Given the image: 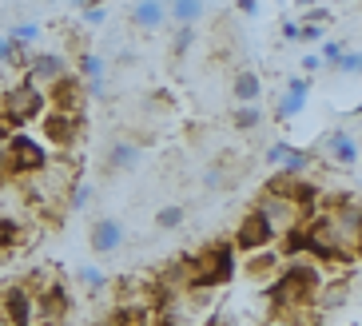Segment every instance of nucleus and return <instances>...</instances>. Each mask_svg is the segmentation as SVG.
Segmentation results:
<instances>
[{"label": "nucleus", "mask_w": 362, "mask_h": 326, "mask_svg": "<svg viewBox=\"0 0 362 326\" xmlns=\"http://www.w3.org/2000/svg\"><path fill=\"white\" fill-rule=\"evenodd\" d=\"M298 4H303V8H315V0H298Z\"/></svg>", "instance_id": "nucleus-47"}, {"label": "nucleus", "mask_w": 362, "mask_h": 326, "mask_svg": "<svg viewBox=\"0 0 362 326\" xmlns=\"http://www.w3.org/2000/svg\"><path fill=\"white\" fill-rule=\"evenodd\" d=\"M80 16H84V24H104L107 21L104 8H88V12H80Z\"/></svg>", "instance_id": "nucleus-39"}, {"label": "nucleus", "mask_w": 362, "mask_h": 326, "mask_svg": "<svg viewBox=\"0 0 362 326\" xmlns=\"http://www.w3.org/2000/svg\"><path fill=\"white\" fill-rule=\"evenodd\" d=\"M139 168V144L136 139H112L104 151V175H128Z\"/></svg>", "instance_id": "nucleus-11"}, {"label": "nucleus", "mask_w": 362, "mask_h": 326, "mask_svg": "<svg viewBox=\"0 0 362 326\" xmlns=\"http://www.w3.org/2000/svg\"><path fill=\"white\" fill-rule=\"evenodd\" d=\"M235 271H239V263H235L231 239H215L203 251L187 255V283H192V291H219V286H227L235 279Z\"/></svg>", "instance_id": "nucleus-1"}, {"label": "nucleus", "mask_w": 362, "mask_h": 326, "mask_svg": "<svg viewBox=\"0 0 362 326\" xmlns=\"http://www.w3.org/2000/svg\"><path fill=\"white\" fill-rule=\"evenodd\" d=\"M358 259H362V231H358Z\"/></svg>", "instance_id": "nucleus-49"}, {"label": "nucleus", "mask_w": 362, "mask_h": 326, "mask_svg": "<svg viewBox=\"0 0 362 326\" xmlns=\"http://www.w3.org/2000/svg\"><path fill=\"white\" fill-rule=\"evenodd\" d=\"M88 247H92L96 255H116L119 247H124V223L112 219V215L96 219L92 227H88Z\"/></svg>", "instance_id": "nucleus-9"}, {"label": "nucleus", "mask_w": 362, "mask_h": 326, "mask_svg": "<svg viewBox=\"0 0 362 326\" xmlns=\"http://www.w3.org/2000/svg\"><path fill=\"white\" fill-rule=\"evenodd\" d=\"M40 132L52 148L68 151V148L80 144V136H84V112H52V107H48L40 116Z\"/></svg>", "instance_id": "nucleus-5"}, {"label": "nucleus", "mask_w": 362, "mask_h": 326, "mask_svg": "<svg viewBox=\"0 0 362 326\" xmlns=\"http://www.w3.org/2000/svg\"><path fill=\"white\" fill-rule=\"evenodd\" d=\"M0 315L8 326H36V295L21 279L0 286Z\"/></svg>", "instance_id": "nucleus-6"}, {"label": "nucleus", "mask_w": 362, "mask_h": 326, "mask_svg": "<svg viewBox=\"0 0 362 326\" xmlns=\"http://www.w3.org/2000/svg\"><path fill=\"white\" fill-rule=\"evenodd\" d=\"M223 179H227L223 168H207V171H203V187H211V191H215V187H223Z\"/></svg>", "instance_id": "nucleus-34"}, {"label": "nucleus", "mask_w": 362, "mask_h": 326, "mask_svg": "<svg viewBox=\"0 0 362 326\" xmlns=\"http://www.w3.org/2000/svg\"><path fill=\"white\" fill-rule=\"evenodd\" d=\"M72 315V291L64 286V279H48L36 291V326L40 322H68Z\"/></svg>", "instance_id": "nucleus-7"}, {"label": "nucleus", "mask_w": 362, "mask_h": 326, "mask_svg": "<svg viewBox=\"0 0 362 326\" xmlns=\"http://www.w3.org/2000/svg\"><path fill=\"white\" fill-rule=\"evenodd\" d=\"M195 40H199L195 24H180V28L171 32V60H183V56L195 48Z\"/></svg>", "instance_id": "nucleus-25"}, {"label": "nucleus", "mask_w": 362, "mask_h": 326, "mask_svg": "<svg viewBox=\"0 0 362 326\" xmlns=\"http://www.w3.org/2000/svg\"><path fill=\"white\" fill-rule=\"evenodd\" d=\"M88 203H92V183H84V179H76L72 191H68V207L72 211H84Z\"/></svg>", "instance_id": "nucleus-29"}, {"label": "nucleus", "mask_w": 362, "mask_h": 326, "mask_svg": "<svg viewBox=\"0 0 362 326\" xmlns=\"http://www.w3.org/2000/svg\"><path fill=\"white\" fill-rule=\"evenodd\" d=\"M327 151H330V159H334L339 168H354V163H358V144H354V136L342 132V127L327 136Z\"/></svg>", "instance_id": "nucleus-17"}, {"label": "nucleus", "mask_w": 362, "mask_h": 326, "mask_svg": "<svg viewBox=\"0 0 362 326\" xmlns=\"http://www.w3.org/2000/svg\"><path fill=\"white\" fill-rule=\"evenodd\" d=\"M307 95H310V76H303V80H291V84H287V95H283V104H279V120L298 116V112L307 107Z\"/></svg>", "instance_id": "nucleus-18"}, {"label": "nucleus", "mask_w": 362, "mask_h": 326, "mask_svg": "<svg viewBox=\"0 0 362 326\" xmlns=\"http://www.w3.org/2000/svg\"><path fill=\"white\" fill-rule=\"evenodd\" d=\"M334 72H346V76H362V52H342Z\"/></svg>", "instance_id": "nucleus-30"}, {"label": "nucleus", "mask_w": 362, "mask_h": 326, "mask_svg": "<svg viewBox=\"0 0 362 326\" xmlns=\"http://www.w3.org/2000/svg\"><path fill=\"white\" fill-rule=\"evenodd\" d=\"M354 112H358V116H362V104H358V107H354Z\"/></svg>", "instance_id": "nucleus-51"}, {"label": "nucleus", "mask_w": 362, "mask_h": 326, "mask_svg": "<svg viewBox=\"0 0 362 326\" xmlns=\"http://www.w3.org/2000/svg\"><path fill=\"white\" fill-rule=\"evenodd\" d=\"M235 8L243 12V16H255V12H259V0H235Z\"/></svg>", "instance_id": "nucleus-40"}, {"label": "nucleus", "mask_w": 362, "mask_h": 326, "mask_svg": "<svg viewBox=\"0 0 362 326\" xmlns=\"http://www.w3.org/2000/svg\"><path fill=\"white\" fill-rule=\"evenodd\" d=\"M330 12L327 8H307V16H303V24H327Z\"/></svg>", "instance_id": "nucleus-37"}, {"label": "nucleus", "mask_w": 362, "mask_h": 326, "mask_svg": "<svg viewBox=\"0 0 362 326\" xmlns=\"http://www.w3.org/2000/svg\"><path fill=\"white\" fill-rule=\"evenodd\" d=\"M279 239V231L271 227V219H267L259 207H251L243 215V219L235 223V235H231V247L239 255H251V251H263V247H271V243Z\"/></svg>", "instance_id": "nucleus-4"}, {"label": "nucleus", "mask_w": 362, "mask_h": 326, "mask_svg": "<svg viewBox=\"0 0 362 326\" xmlns=\"http://www.w3.org/2000/svg\"><path fill=\"white\" fill-rule=\"evenodd\" d=\"M128 21L136 24L139 32H156V28L168 24V4H163V0H136L132 12H128Z\"/></svg>", "instance_id": "nucleus-13"}, {"label": "nucleus", "mask_w": 362, "mask_h": 326, "mask_svg": "<svg viewBox=\"0 0 362 326\" xmlns=\"http://www.w3.org/2000/svg\"><path fill=\"white\" fill-rule=\"evenodd\" d=\"M68 72H72V68H68V60L60 52H36L33 64H28V72H24V80H33L36 88H48Z\"/></svg>", "instance_id": "nucleus-10"}, {"label": "nucleus", "mask_w": 362, "mask_h": 326, "mask_svg": "<svg viewBox=\"0 0 362 326\" xmlns=\"http://www.w3.org/2000/svg\"><path fill=\"white\" fill-rule=\"evenodd\" d=\"M12 60V40L8 36H0V64H8Z\"/></svg>", "instance_id": "nucleus-41"}, {"label": "nucleus", "mask_w": 362, "mask_h": 326, "mask_svg": "<svg viewBox=\"0 0 362 326\" xmlns=\"http://www.w3.org/2000/svg\"><path fill=\"white\" fill-rule=\"evenodd\" d=\"M342 52H346V48H342L339 40H327V44H322V64H330V68H334Z\"/></svg>", "instance_id": "nucleus-33"}, {"label": "nucleus", "mask_w": 362, "mask_h": 326, "mask_svg": "<svg viewBox=\"0 0 362 326\" xmlns=\"http://www.w3.org/2000/svg\"><path fill=\"white\" fill-rule=\"evenodd\" d=\"M76 76L92 84V80H104V56L100 52H80L76 56Z\"/></svg>", "instance_id": "nucleus-24"}, {"label": "nucleus", "mask_w": 362, "mask_h": 326, "mask_svg": "<svg viewBox=\"0 0 362 326\" xmlns=\"http://www.w3.org/2000/svg\"><path fill=\"white\" fill-rule=\"evenodd\" d=\"M259 95H263V76L255 68H235L231 76V100L235 104H259Z\"/></svg>", "instance_id": "nucleus-14"}, {"label": "nucleus", "mask_w": 362, "mask_h": 326, "mask_svg": "<svg viewBox=\"0 0 362 326\" xmlns=\"http://www.w3.org/2000/svg\"><path fill=\"white\" fill-rule=\"evenodd\" d=\"M255 207L263 211L267 219H271V227H275L279 235L291 231V227H298V223H307V219H303V211H298L291 199H271V195H259Z\"/></svg>", "instance_id": "nucleus-12"}, {"label": "nucleus", "mask_w": 362, "mask_h": 326, "mask_svg": "<svg viewBox=\"0 0 362 326\" xmlns=\"http://www.w3.org/2000/svg\"><path fill=\"white\" fill-rule=\"evenodd\" d=\"M287 139H275V144H271V148H267V163H271V168H279V163H283V156H287Z\"/></svg>", "instance_id": "nucleus-32"}, {"label": "nucleus", "mask_w": 362, "mask_h": 326, "mask_svg": "<svg viewBox=\"0 0 362 326\" xmlns=\"http://www.w3.org/2000/svg\"><path fill=\"white\" fill-rule=\"evenodd\" d=\"M72 8L76 12H88V8H96V4H92V0H72Z\"/></svg>", "instance_id": "nucleus-45"}, {"label": "nucleus", "mask_w": 362, "mask_h": 326, "mask_svg": "<svg viewBox=\"0 0 362 326\" xmlns=\"http://www.w3.org/2000/svg\"><path fill=\"white\" fill-rule=\"evenodd\" d=\"M231 127L235 132H255V127H263V107L259 104H235Z\"/></svg>", "instance_id": "nucleus-22"}, {"label": "nucleus", "mask_w": 362, "mask_h": 326, "mask_svg": "<svg viewBox=\"0 0 362 326\" xmlns=\"http://www.w3.org/2000/svg\"><path fill=\"white\" fill-rule=\"evenodd\" d=\"M151 310L144 303H116L112 310H107L104 326H151Z\"/></svg>", "instance_id": "nucleus-16"}, {"label": "nucleus", "mask_w": 362, "mask_h": 326, "mask_svg": "<svg viewBox=\"0 0 362 326\" xmlns=\"http://www.w3.org/2000/svg\"><path fill=\"white\" fill-rule=\"evenodd\" d=\"M4 183H12V168H8V151L0 148V187Z\"/></svg>", "instance_id": "nucleus-38"}, {"label": "nucleus", "mask_w": 362, "mask_h": 326, "mask_svg": "<svg viewBox=\"0 0 362 326\" xmlns=\"http://www.w3.org/2000/svg\"><path fill=\"white\" fill-rule=\"evenodd\" d=\"M151 326H187V322H183L175 310H168V315H156V318H151Z\"/></svg>", "instance_id": "nucleus-36"}, {"label": "nucleus", "mask_w": 362, "mask_h": 326, "mask_svg": "<svg viewBox=\"0 0 362 326\" xmlns=\"http://www.w3.org/2000/svg\"><path fill=\"white\" fill-rule=\"evenodd\" d=\"M36 36H40V28H36V24H21V28H12L8 40H16V44H33Z\"/></svg>", "instance_id": "nucleus-31"}, {"label": "nucleus", "mask_w": 362, "mask_h": 326, "mask_svg": "<svg viewBox=\"0 0 362 326\" xmlns=\"http://www.w3.org/2000/svg\"><path fill=\"white\" fill-rule=\"evenodd\" d=\"M283 263L287 259H298V255H310V227L307 223H298V227H291V231H283Z\"/></svg>", "instance_id": "nucleus-20"}, {"label": "nucleus", "mask_w": 362, "mask_h": 326, "mask_svg": "<svg viewBox=\"0 0 362 326\" xmlns=\"http://www.w3.org/2000/svg\"><path fill=\"white\" fill-rule=\"evenodd\" d=\"M279 267H283V255H279L275 247H263V251H251V255H247L243 274H247V279H255V283H263V279L279 274Z\"/></svg>", "instance_id": "nucleus-15"}, {"label": "nucleus", "mask_w": 362, "mask_h": 326, "mask_svg": "<svg viewBox=\"0 0 362 326\" xmlns=\"http://www.w3.org/2000/svg\"><path fill=\"white\" fill-rule=\"evenodd\" d=\"M303 175H291V171H271V175H267V183H263V191H259V195H271V199H291V191H295V183Z\"/></svg>", "instance_id": "nucleus-21"}, {"label": "nucleus", "mask_w": 362, "mask_h": 326, "mask_svg": "<svg viewBox=\"0 0 362 326\" xmlns=\"http://www.w3.org/2000/svg\"><path fill=\"white\" fill-rule=\"evenodd\" d=\"M295 40H322V24H298Z\"/></svg>", "instance_id": "nucleus-35"}, {"label": "nucleus", "mask_w": 362, "mask_h": 326, "mask_svg": "<svg viewBox=\"0 0 362 326\" xmlns=\"http://www.w3.org/2000/svg\"><path fill=\"white\" fill-rule=\"evenodd\" d=\"M263 326H291V322H287V318H271V315H267V322H263Z\"/></svg>", "instance_id": "nucleus-46"}, {"label": "nucleus", "mask_w": 362, "mask_h": 326, "mask_svg": "<svg viewBox=\"0 0 362 326\" xmlns=\"http://www.w3.org/2000/svg\"><path fill=\"white\" fill-rule=\"evenodd\" d=\"M322 68V56H307V60H303V72H319Z\"/></svg>", "instance_id": "nucleus-43"}, {"label": "nucleus", "mask_w": 362, "mask_h": 326, "mask_svg": "<svg viewBox=\"0 0 362 326\" xmlns=\"http://www.w3.org/2000/svg\"><path fill=\"white\" fill-rule=\"evenodd\" d=\"M4 151H8V168H12V183H21V179H33L40 175L48 163H52V151H48V144L44 139H36L28 127H21V132H12L8 144H4Z\"/></svg>", "instance_id": "nucleus-2"}, {"label": "nucleus", "mask_w": 362, "mask_h": 326, "mask_svg": "<svg viewBox=\"0 0 362 326\" xmlns=\"http://www.w3.org/2000/svg\"><path fill=\"white\" fill-rule=\"evenodd\" d=\"M346 303H351V286L346 283H322L319 298H315V306H319L322 315H334V310H342Z\"/></svg>", "instance_id": "nucleus-19"}, {"label": "nucleus", "mask_w": 362, "mask_h": 326, "mask_svg": "<svg viewBox=\"0 0 362 326\" xmlns=\"http://www.w3.org/2000/svg\"><path fill=\"white\" fill-rule=\"evenodd\" d=\"M76 279L88 286V295H104L107 286H112V283H107V274L96 271V267H80V271H76Z\"/></svg>", "instance_id": "nucleus-28"}, {"label": "nucleus", "mask_w": 362, "mask_h": 326, "mask_svg": "<svg viewBox=\"0 0 362 326\" xmlns=\"http://www.w3.org/2000/svg\"><path fill=\"white\" fill-rule=\"evenodd\" d=\"M0 326H8V322H4V315H0Z\"/></svg>", "instance_id": "nucleus-50"}, {"label": "nucleus", "mask_w": 362, "mask_h": 326, "mask_svg": "<svg viewBox=\"0 0 362 326\" xmlns=\"http://www.w3.org/2000/svg\"><path fill=\"white\" fill-rule=\"evenodd\" d=\"M48 112V100H44V88H36L33 80H16L12 88H4L0 95V116L8 120L16 132L28 127L33 120H40Z\"/></svg>", "instance_id": "nucleus-3"}, {"label": "nucleus", "mask_w": 362, "mask_h": 326, "mask_svg": "<svg viewBox=\"0 0 362 326\" xmlns=\"http://www.w3.org/2000/svg\"><path fill=\"white\" fill-rule=\"evenodd\" d=\"M12 132H16V127H12L8 120L0 116V148H4V144H8V136H12Z\"/></svg>", "instance_id": "nucleus-42"}, {"label": "nucleus", "mask_w": 362, "mask_h": 326, "mask_svg": "<svg viewBox=\"0 0 362 326\" xmlns=\"http://www.w3.org/2000/svg\"><path fill=\"white\" fill-rule=\"evenodd\" d=\"M183 219H187V211H183L180 203H168V207L156 211V227H160V231H175V227H183Z\"/></svg>", "instance_id": "nucleus-27"}, {"label": "nucleus", "mask_w": 362, "mask_h": 326, "mask_svg": "<svg viewBox=\"0 0 362 326\" xmlns=\"http://www.w3.org/2000/svg\"><path fill=\"white\" fill-rule=\"evenodd\" d=\"M203 8H207V4H203V0H171L168 4V16L175 24H195L203 16Z\"/></svg>", "instance_id": "nucleus-23"}, {"label": "nucleus", "mask_w": 362, "mask_h": 326, "mask_svg": "<svg viewBox=\"0 0 362 326\" xmlns=\"http://www.w3.org/2000/svg\"><path fill=\"white\" fill-rule=\"evenodd\" d=\"M298 36V24L295 21H283V40H295Z\"/></svg>", "instance_id": "nucleus-44"}, {"label": "nucleus", "mask_w": 362, "mask_h": 326, "mask_svg": "<svg viewBox=\"0 0 362 326\" xmlns=\"http://www.w3.org/2000/svg\"><path fill=\"white\" fill-rule=\"evenodd\" d=\"M44 100H48L52 112H84L88 88H84V80H80L76 72H68V76H60L56 84L44 88Z\"/></svg>", "instance_id": "nucleus-8"}, {"label": "nucleus", "mask_w": 362, "mask_h": 326, "mask_svg": "<svg viewBox=\"0 0 362 326\" xmlns=\"http://www.w3.org/2000/svg\"><path fill=\"white\" fill-rule=\"evenodd\" d=\"M40 326H68V322H40Z\"/></svg>", "instance_id": "nucleus-48"}, {"label": "nucleus", "mask_w": 362, "mask_h": 326, "mask_svg": "<svg viewBox=\"0 0 362 326\" xmlns=\"http://www.w3.org/2000/svg\"><path fill=\"white\" fill-rule=\"evenodd\" d=\"M310 163H315V156H310L307 148H287V156H283L279 171H291V175H307Z\"/></svg>", "instance_id": "nucleus-26"}]
</instances>
